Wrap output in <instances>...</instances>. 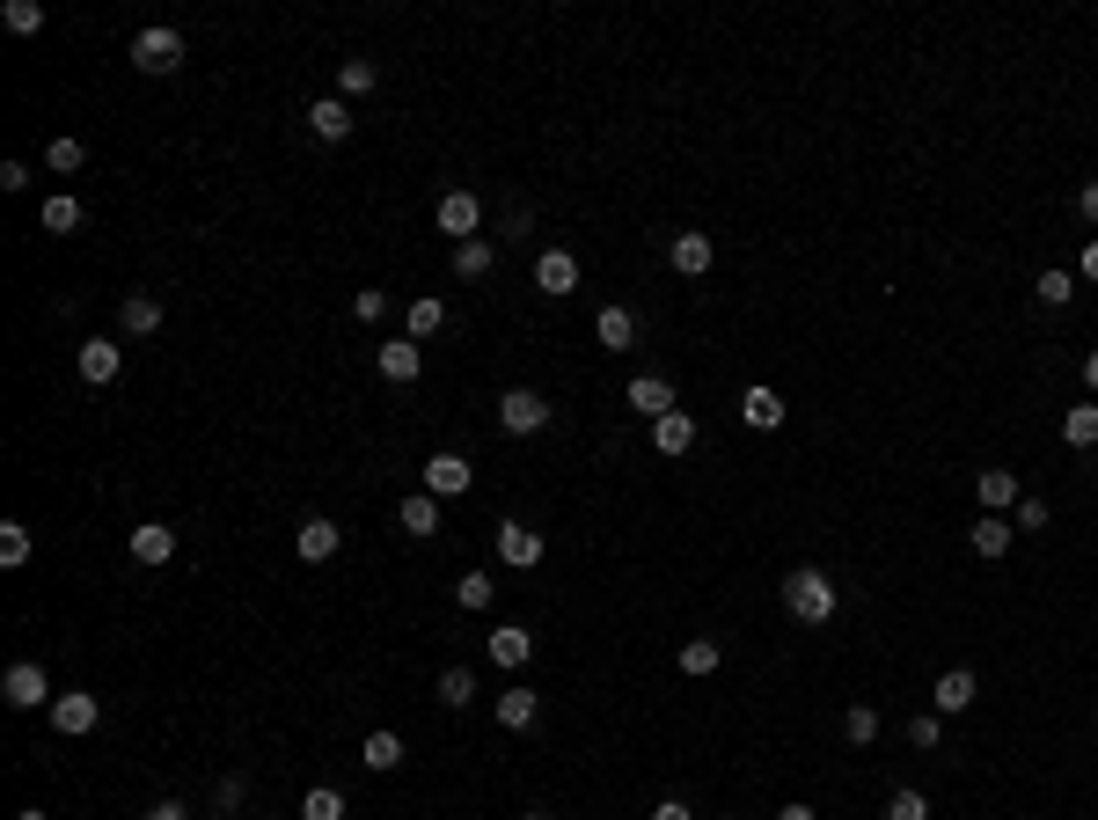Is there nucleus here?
I'll list each match as a JSON object with an SVG mask.
<instances>
[{
    "mask_svg": "<svg viewBox=\"0 0 1098 820\" xmlns=\"http://www.w3.org/2000/svg\"><path fill=\"white\" fill-rule=\"evenodd\" d=\"M1062 439H1069V447H1098V396L1077 403V411L1062 418Z\"/></svg>",
    "mask_w": 1098,
    "mask_h": 820,
    "instance_id": "30",
    "label": "nucleus"
},
{
    "mask_svg": "<svg viewBox=\"0 0 1098 820\" xmlns=\"http://www.w3.org/2000/svg\"><path fill=\"white\" fill-rule=\"evenodd\" d=\"M243 799H249L243 777H220V813H243Z\"/></svg>",
    "mask_w": 1098,
    "mask_h": 820,
    "instance_id": "46",
    "label": "nucleus"
},
{
    "mask_svg": "<svg viewBox=\"0 0 1098 820\" xmlns=\"http://www.w3.org/2000/svg\"><path fill=\"white\" fill-rule=\"evenodd\" d=\"M0 16H8V30H16V37H37V30H44V8H37V0H8Z\"/></svg>",
    "mask_w": 1098,
    "mask_h": 820,
    "instance_id": "39",
    "label": "nucleus"
},
{
    "mask_svg": "<svg viewBox=\"0 0 1098 820\" xmlns=\"http://www.w3.org/2000/svg\"><path fill=\"white\" fill-rule=\"evenodd\" d=\"M718 660H725V652L711 645V638H696V645H681V674L689 681H703V674H718Z\"/></svg>",
    "mask_w": 1098,
    "mask_h": 820,
    "instance_id": "33",
    "label": "nucleus"
},
{
    "mask_svg": "<svg viewBox=\"0 0 1098 820\" xmlns=\"http://www.w3.org/2000/svg\"><path fill=\"white\" fill-rule=\"evenodd\" d=\"M30 184V161H0V191H22Z\"/></svg>",
    "mask_w": 1098,
    "mask_h": 820,
    "instance_id": "47",
    "label": "nucleus"
},
{
    "mask_svg": "<svg viewBox=\"0 0 1098 820\" xmlns=\"http://www.w3.org/2000/svg\"><path fill=\"white\" fill-rule=\"evenodd\" d=\"M300 820H345V791H337V784H315L308 799H300Z\"/></svg>",
    "mask_w": 1098,
    "mask_h": 820,
    "instance_id": "32",
    "label": "nucleus"
},
{
    "mask_svg": "<svg viewBox=\"0 0 1098 820\" xmlns=\"http://www.w3.org/2000/svg\"><path fill=\"white\" fill-rule=\"evenodd\" d=\"M439 235H454V243H476V227H484V206H476V191H447L433 206Z\"/></svg>",
    "mask_w": 1098,
    "mask_h": 820,
    "instance_id": "4",
    "label": "nucleus"
},
{
    "mask_svg": "<svg viewBox=\"0 0 1098 820\" xmlns=\"http://www.w3.org/2000/svg\"><path fill=\"white\" fill-rule=\"evenodd\" d=\"M1069 294H1077V279H1069V271H1040V300H1047V308H1062Z\"/></svg>",
    "mask_w": 1098,
    "mask_h": 820,
    "instance_id": "43",
    "label": "nucleus"
},
{
    "mask_svg": "<svg viewBox=\"0 0 1098 820\" xmlns=\"http://www.w3.org/2000/svg\"><path fill=\"white\" fill-rule=\"evenodd\" d=\"M784 609L799 615V623H835V579L828 572H813V564H799V572L784 579Z\"/></svg>",
    "mask_w": 1098,
    "mask_h": 820,
    "instance_id": "1",
    "label": "nucleus"
},
{
    "mask_svg": "<svg viewBox=\"0 0 1098 820\" xmlns=\"http://www.w3.org/2000/svg\"><path fill=\"white\" fill-rule=\"evenodd\" d=\"M396 527H403V535H439V498H433V491H410V498H403V506H396Z\"/></svg>",
    "mask_w": 1098,
    "mask_h": 820,
    "instance_id": "14",
    "label": "nucleus"
},
{
    "mask_svg": "<svg viewBox=\"0 0 1098 820\" xmlns=\"http://www.w3.org/2000/svg\"><path fill=\"white\" fill-rule=\"evenodd\" d=\"M294 542H300V557H308V564H330V557H337V521H323V513H308Z\"/></svg>",
    "mask_w": 1098,
    "mask_h": 820,
    "instance_id": "22",
    "label": "nucleus"
},
{
    "mask_svg": "<svg viewBox=\"0 0 1098 820\" xmlns=\"http://www.w3.org/2000/svg\"><path fill=\"white\" fill-rule=\"evenodd\" d=\"M630 411H637V418H652V425H660L666 411H674V388H666L660 374H637V382H630Z\"/></svg>",
    "mask_w": 1098,
    "mask_h": 820,
    "instance_id": "16",
    "label": "nucleus"
},
{
    "mask_svg": "<svg viewBox=\"0 0 1098 820\" xmlns=\"http://www.w3.org/2000/svg\"><path fill=\"white\" fill-rule=\"evenodd\" d=\"M132 67H140V73H176V67H184V30H169V22L140 30V37H132Z\"/></svg>",
    "mask_w": 1098,
    "mask_h": 820,
    "instance_id": "2",
    "label": "nucleus"
},
{
    "mask_svg": "<svg viewBox=\"0 0 1098 820\" xmlns=\"http://www.w3.org/2000/svg\"><path fill=\"white\" fill-rule=\"evenodd\" d=\"M498 425H506L513 439H527V433L550 425V403H542L535 388H506V396H498Z\"/></svg>",
    "mask_w": 1098,
    "mask_h": 820,
    "instance_id": "3",
    "label": "nucleus"
},
{
    "mask_svg": "<svg viewBox=\"0 0 1098 820\" xmlns=\"http://www.w3.org/2000/svg\"><path fill=\"white\" fill-rule=\"evenodd\" d=\"M0 696L16 703V711H37V703H59L52 689H44V666H30V660H22V666H8V681H0Z\"/></svg>",
    "mask_w": 1098,
    "mask_h": 820,
    "instance_id": "7",
    "label": "nucleus"
},
{
    "mask_svg": "<svg viewBox=\"0 0 1098 820\" xmlns=\"http://www.w3.org/2000/svg\"><path fill=\"white\" fill-rule=\"evenodd\" d=\"M740 418H748L754 433H776V425H784V396H776V388H748V396H740Z\"/></svg>",
    "mask_w": 1098,
    "mask_h": 820,
    "instance_id": "23",
    "label": "nucleus"
},
{
    "mask_svg": "<svg viewBox=\"0 0 1098 820\" xmlns=\"http://www.w3.org/2000/svg\"><path fill=\"white\" fill-rule=\"evenodd\" d=\"M887 820H930V799H923L916 784H901V791L887 799Z\"/></svg>",
    "mask_w": 1098,
    "mask_h": 820,
    "instance_id": "38",
    "label": "nucleus"
},
{
    "mask_svg": "<svg viewBox=\"0 0 1098 820\" xmlns=\"http://www.w3.org/2000/svg\"><path fill=\"white\" fill-rule=\"evenodd\" d=\"M491 264H498V249L484 243V235H476V243H454V279H491Z\"/></svg>",
    "mask_w": 1098,
    "mask_h": 820,
    "instance_id": "26",
    "label": "nucleus"
},
{
    "mask_svg": "<svg viewBox=\"0 0 1098 820\" xmlns=\"http://www.w3.org/2000/svg\"><path fill=\"white\" fill-rule=\"evenodd\" d=\"M403 323H410V345H425V337H439V330H447V300L418 294V300H410V315H403Z\"/></svg>",
    "mask_w": 1098,
    "mask_h": 820,
    "instance_id": "27",
    "label": "nucleus"
},
{
    "mask_svg": "<svg viewBox=\"0 0 1098 820\" xmlns=\"http://www.w3.org/2000/svg\"><path fill=\"white\" fill-rule=\"evenodd\" d=\"M1077 213H1084V220L1098 227V184H1084V191H1077Z\"/></svg>",
    "mask_w": 1098,
    "mask_h": 820,
    "instance_id": "50",
    "label": "nucleus"
},
{
    "mask_svg": "<svg viewBox=\"0 0 1098 820\" xmlns=\"http://www.w3.org/2000/svg\"><path fill=\"white\" fill-rule=\"evenodd\" d=\"M491 711H498V725H506V733H527V725H535V711H542V696L513 681V689H506L498 703H491Z\"/></svg>",
    "mask_w": 1098,
    "mask_h": 820,
    "instance_id": "18",
    "label": "nucleus"
},
{
    "mask_svg": "<svg viewBox=\"0 0 1098 820\" xmlns=\"http://www.w3.org/2000/svg\"><path fill=\"white\" fill-rule=\"evenodd\" d=\"M491 594H498V586H491V572H462V586H454V601H462V609H491Z\"/></svg>",
    "mask_w": 1098,
    "mask_h": 820,
    "instance_id": "40",
    "label": "nucleus"
},
{
    "mask_svg": "<svg viewBox=\"0 0 1098 820\" xmlns=\"http://www.w3.org/2000/svg\"><path fill=\"white\" fill-rule=\"evenodd\" d=\"M374 81H382L374 59H345V67H337V88H345V96H374Z\"/></svg>",
    "mask_w": 1098,
    "mask_h": 820,
    "instance_id": "36",
    "label": "nucleus"
},
{
    "mask_svg": "<svg viewBox=\"0 0 1098 820\" xmlns=\"http://www.w3.org/2000/svg\"><path fill=\"white\" fill-rule=\"evenodd\" d=\"M711 235H674V243H666V264H674L681 279H703V271H711Z\"/></svg>",
    "mask_w": 1098,
    "mask_h": 820,
    "instance_id": "12",
    "label": "nucleus"
},
{
    "mask_svg": "<svg viewBox=\"0 0 1098 820\" xmlns=\"http://www.w3.org/2000/svg\"><path fill=\"white\" fill-rule=\"evenodd\" d=\"M16 820H44V806H22V813H16Z\"/></svg>",
    "mask_w": 1098,
    "mask_h": 820,
    "instance_id": "54",
    "label": "nucleus"
},
{
    "mask_svg": "<svg viewBox=\"0 0 1098 820\" xmlns=\"http://www.w3.org/2000/svg\"><path fill=\"white\" fill-rule=\"evenodd\" d=\"M535 286H542V294H572V286H578V257H572V249H542V257H535Z\"/></svg>",
    "mask_w": 1098,
    "mask_h": 820,
    "instance_id": "13",
    "label": "nucleus"
},
{
    "mask_svg": "<svg viewBox=\"0 0 1098 820\" xmlns=\"http://www.w3.org/2000/svg\"><path fill=\"white\" fill-rule=\"evenodd\" d=\"M73 367H81V382H88V388H110V382H118V367H125V352L110 345V337H88Z\"/></svg>",
    "mask_w": 1098,
    "mask_h": 820,
    "instance_id": "8",
    "label": "nucleus"
},
{
    "mask_svg": "<svg viewBox=\"0 0 1098 820\" xmlns=\"http://www.w3.org/2000/svg\"><path fill=\"white\" fill-rule=\"evenodd\" d=\"M374 367H382V382H418V374H425V352L418 345H410V337H403V345H396V337H388V345L382 352H374Z\"/></svg>",
    "mask_w": 1098,
    "mask_h": 820,
    "instance_id": "10",
    "label": "nucleus"
},
{
    "mask_svg": "<svg viewBox=\"0 0 1098 820\" xmlns=\"http://www.w3.org/2000/svg\"><path fill=\"white\" fill-rule=\"evenodd\" d=\"M81 220H88V206H81V198H67V191H59V198H44V235H73Z\"/></svg>",
    "mask_w": 1098,
    "mask_h": 820,
    "instance_id": "29",
    "label": "nucleus"
},
{
    "mask_svg": "<svg viewBox=\"0 0 1098 820\" xmlns=\"http://www.w3.org/2000/svg\"><path fill=\"white\" fill-rule=\"evenodd\" d=\"M1077 271H1084V279H1091V286H1098V235H1091V243H1084V257H1077Z\"/></svg>",
    "mask_w": 1098,
    "mask_h": 820,
    "instance_id": "49",
    "label": "nucleus"
},
{
    "mask_svg": "<svg viewBox=\"0 0 1098 820\" xmlns=\"http://www.w3.org/2000/svg\"><path fill=\"white\" fill-rule=\"evenodd\" d=\"M908 740H916V748L930 754V748L944 740V718H938V711H916V718H908Z\"/></svg>",
    "mask_w": 1098,
    "mask_h": 820,
    "instance_id": "42",
    "label": "nucleus"
},
{
    "mask_svg": "<svg viewBox=\"0 0 1098 820\" xmlns=\"http://www.w3.org/2000/svg\"><path fill=\"white\" fill-rule=\"evenodd\" d=\"M96 718H103V703L88 696V689H67V696H59V703H52V725H59V733H67V740H81V733H96Z\"/></svg>",
    "mask_w": 1098,
    "mask_h": 820,
    "instance_id": "6",
    "label": "nucleus"
},
{
    "mask_svg": "<svg viewBox=\"0 0 1098 820\" xmlns=\"http://www.w3.org/2000/svg\"><path fill=\"white\" fill-rule=\"evenodd\" d=\"M469 696H476V674H469V666H447V674H439V703H454V711H462Z\"/></svg>",
    "mask_w": 1098,
    "mask_h": 820,
    "instance_id": "37",
    "label": "nucleus"
},
{
    "mask_svg": "<svg viewBox=\"0 0 1098 820\" xmlns=\"http://www.w3.org/2000/svg\"><path fill=\"white\" fill-rule=\"evenodd\" d=\"M132 557H140V564H169L176 557V527H161V521L132 527Z\"/></svg>",
    "mask_w": 1098,
    "mask_h": 820,
    "instance_id": "25",
    "label": "nucleus"
},
{
    "mask_svg": "<svg viewBox=\"0 0 1098 820\" xmlns=\"http://www.w3.org/2000/svg\"><path fill=\"white\" fill-rule=\"evenodd\" d=\"M593 337H601V352H630L637 345V315L630 308H601L593 315Z\"/></svg>",
    "mask_w": 1098,
    "mask_h": 820,
    "instance_id": "19",
    "label": "nucleus"
},
{
    "mask_svg": "<svg viewBox=\"0 0 1098 820\" xmlns=\"http://www.w3.org/2000/svg\"><path fill=\"white\" fill-rule=\"evenodd\" d=\"M81 161H88V147H81V140H52V147H44V169H59V176H73Z\"/></svg>",
    "mask_w": 1098,
    "mask_h": 820,
    "instance_id": "41",
    "label": "nucleus"
},
{
    "mask_svg": "<svg viewBox=\"0 0 1098 820\" xmlns=\"http://www.w3.org/2000/svg\"><path fill=\"white\" fill-rule=\"evenodd\" d=\"M776 820H813V806H805V799H791V806H784Z\"/></svg>",
    "mask_w": 1098,
    "mask_h": 820,
    "instance_id": "53",
    "label": "nucleus"
},
{
    "mask_svg": "<svg viewBox=\"0 0 1098 820\" xmlns=\"http://www.w3.org/2000/svg\"><path fill=\"white\" fill-rule=\"evenodd\" d=\"M352 315H359V323H382V315H388V294H382V286H366V294H352Z\"/></svg>",
    "mask_w": 1098,
    "mask_h": 820,
    "instance_id": "44",
    "label": "nucleus"
},
{
    "mask_svg": "<svg viewBox=\"0 0 1098 820\" xmlns=\"http://www.w3.org/2000/svg\"><path fill=\"white\" fill-rule=\"evenodd\" d=\"M484 652H491V660H498V666H506V674H521V666L535 660V638H527L521 623H498V630H491V638H484Z\"/></svg>",
    "mask_w": 1098,
    "mask_h": 820,
    "instance_id": "9",
    "label": "nucleus"
},
{
    "mask_svg": "<svg viewBox=\"0 0 1098 820\" xmlns=\"http://www.w3.org/2000/svg\"><path fill=\"white\" fill-rule=\"evenodd\" d=\"M1084 388L1098 396V352H1084Z\"/></svg>",
    "mask_w": 1098,
    "mask_h": 820,
    "instance_id": "52",
    "label": "nucleus"
},
{
    "mask_svg": "<svg viewBox=\"0 0 1098 820\" xmlns=\"http://www.w3.org/2000/svg\"><path fill=\"white\" fill-rule=\"evenodd\" d=\"M842 733H850L857 748H872V740H879V711H872V703H850V711H842Z\"/></svg>",
    "mask_w": 1098,
    "mask_h": 820,
    "instance_id": "35",
    "label": "nucleus"
},
{
    "mask_svg": "<svg viewBox=\"0 0 1098 820\" xmlns=\"http://www.w3.org/2000/svg\"><path fill=\"white\" fill-rule=\"evenodd\" d=\"M521 820H550V813H521Z\"/></svg>",
    "mask_w": 1098,
    "mask_h": 820,
    "instance_id": "55",
    "label": "nucleus"
},
{
    "mask_svg": "<svg viewBox=\"0 0 1098 820\" xmlns=\"http://www.w3.org/2000/svg\"><path fill=\"white\" fill-rule=\"evenodd\" d=\"M118 330L125 337H155L161 330V300L155 294H125L118 300Z\"/></svg>",
    "mask_w": 1098,
    "mask_h": 820,
    "instance_id": "15",
    "label": "nucleus"
},
{
    "mask_svg": "<svg viewBox=\"0 0 1098 820\" xmlns=\"http://www.w3.org/2000/svg\"><path fill=\"white\" fill-rule=\"evenodd\" d=\"M359 762H366V769H403V733H366Z\"/></svg>",
    "mask_w": 1098,
    "mask_h": 820,
    "instance_id": "31",
    "label": "nucleus"
},
{
    "mask_svg": "<svg viewBox=\"0 0 1098 820\" xmlns=\"http://www.w3.org/2000/svg\"><path fill=\"white\" fill-rule=\"evenodd\" d=\"M1018 506V476L1011 470H981V513H1011Z\"/></svg>",
    "mask_w": 1098,
    "mask_h": 820,
    "instance_id": "28",
    "label": "nucleus"
},
{
    "mask_svg": "<svg viewBox=\"0 0 1098 820\" xmlns=\"http://www.w3.org/2000/svg\"><path fill=\"white\" fill-rule=\"evenodd\" d=\"M975 689H981V681L967 674V666H952V674H938L930 703H938V718H952V711H967V703H975Z\"/></svg>",
    "mask_w": 1098,
    "mask_h": 820,
    "instance_id": "21",
    "label": "nucleus"
},
{
    "mask_svg": "<svg viewBox=\"0 0 1098 820\" xmlns=\"http://www.w3.org/2000/svg\"><path fill=\"white\" fill-rule=\"evenodd\" d=\"M308 132L315 140H352V110L337 96H323V103H308Z\"/></svg>",
    "mask_w": 1098,
    "mask_h": 820,
    "instance_id": "24",
    "label": "nucleus"
},
{
    "mask_svg": "<svg viewBox=\"0 0 1098 820\" xmlns=\"http://www.w3.org/2000/svg\"><path fill=\"white\" fill-rule=\"evenodd\" d=\"M469 462H462V454H433V462H425V491H433V498H462V491H469Z\"/></svg>",
    "mask_w": 1098,
    "mask_h": 820,
    "instance_id": "11",
    "label": "nucleus"
},
{
    "mask_svg": "<svg viewBox=\"0 0 1098 820\" xmlns=\"http://www.w3.org/2000/svg\"><path fill=\"white\" fill-rule=\"evenodd\" d=\"M1011 527H1047V506H1040V498H1018V506H1011Z\"/></svg>",
    "mask_w": 1098,
    "mask_h": 820,
    "instance_id": "45",
    "label": "nucleus"
},
{
    "mask_svg": "<svg viewBox=\"0 0 1098 820\" xmlns=\"http://www.w3.org/2000/svg\"><path fill=\"white\" fill-rule=\"evenodd\" d=\"M0 564H8V572L30 564V527H22V521H0Z\"/></svg>",
    "mask_w": 1098,
    "mask_h": 820,
    "instance_id": "34",
    "label": "nucleus"
},
{
    "mask_svg": "<svg viewBox=\"0 0 1098 820\" xmlns=\"http://www.w3.org/2000/svg\"><path fill=\"white\" fill-rule=\"evenodd\" d=\"M147 820H191V806H184V799H161V806H155Z\"/></svg>",
    "mask_w": 1098,
    "mask_h": 820,
    "instance_id": "48",
    "label": "nucleus"
},
{
    "mask_svg": "<svg viewBox=\"0 0 1098 820\" xmlns=\"http://www.w3.org/2000/svg\"><path fill=\"white\" fill-rule=\"evenodd\" d=\"M652 820H689V806H681V799H660V806H652Z\"/></svg>",
    "mask_w": 1098,
    "mask_h": 820,
    "instance_id": "51",
    "label": "nucleus"
},
{
    "mask_svg": "<svg viewBox=\"0 0 1098 820\" xmlns=\"http://www.w3.org/2000/svg\"><path fill=\"white\" fill-rule=\"evenodd\" d=\"M491 550H498V564H513V572H535L542 564V535L521 527V521H498V542H491Z\"/></svg>",
    "mask_w": 1098,
    "mask_h": 820,
    "instance_id": "5",
    "label": "nucleus"
},
{
    "mask_svg": "<svg viewBox=\"0 0 1098 820\" xmlns=\"http://www.w3.org/2000/svg\"><path fill=\"white\" fill-rule=\"evenodd\" d=\"M1011 535H1018V527L1011 521H1003V513H981V521L975 527H967V542H975V557H1003V550H1011Z\"/></svg>",
    "mask_w": 1098,
    "mask_h": 820,
    "instance_id": "17",
    "label": "nucleus"
},
{
    "mask_svg": "<svg viewBox=\"0 0 1098 820\" xmlns=\"http://www.w3.org/2000/svg\"><path fill=\"white\" fill-rule=\"evenodd\" d=\"M652 447H660L666 462H674V454H689V447H696V418H689V411H666V418L652 425Z\"/></svg>",
    "mask_w": 1098,
    "mask_h": 820,
    "instance_id": "20",
    "label": "nucleus"
}]
</instances>
